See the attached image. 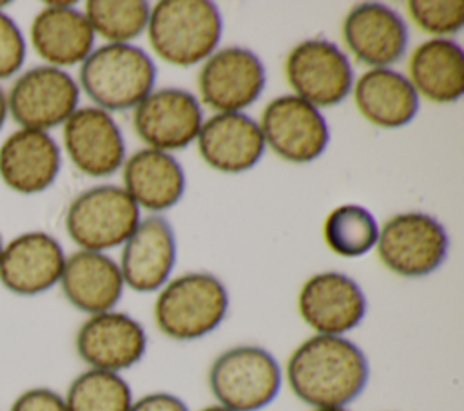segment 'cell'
Wrapping results in <instances>:
<instances>
[{
	"label": "cell",
	"instance_id": "1",
	"mask_svg": "<svg viewBox=\"0 0 464 411\" xmlns=\"http://www.w3.org/2000/svg\"><path fill=\"white\" fill-rule=\"evenodd\" d=\"M285 377L292 393L310 407H348L362 395L370 364L348 337L314 333L290 353Z\"/></svg>",
	"mask_w": 464,
	"mask_h": 411
},
{
	"label": "cell",
	"instance_id": "2",
	"mask_svg": "<svg viewBox=\"0 0 464 411\" xmlns=\"http://www.w3.org/2000/svg\"><path fill=\"white\" fill-rule=\"evenodd\" d=\"M228 306V290L218 275L187 272L160 288L154 301V322L165 337L190 342L218 330Z\"/></svg>",
	"mask_w": 464,
	"mask_h": 411
},
{
	"label": "cell",
	"instance_id": "3",
	"mask_svg": "<svg viewBox=\"0 0 464 411\" xmlns=\"http://www.w3.org/2000/svg\"><path fill=\"white\" fill-rule=\"evenodd\" d=\"M223 20L208 0H161L149 14L152 51L167 63L192 67L207 60L221 40Z\"/></svg>",
	"mask_w": 464,
	"mask_h": 411
},
{
	"label": "cell",
	"instance_id": "4",
	"mask_svg": "<svg viewBox=\"0 0 464 411\" xmlns=\"http://www.w3.org/2000/svg\"><path fill=\"white\" fill-rule=\"evenodd\" d=\"M154 83V60L132 43H105L91 51L80 67L83 92L107 112L134 109Z\"/></svg>",
	"mask_w": 464,
	"mask_h": 411
},
{
	"label": "cell",
	"instance_id": "5",
	"mask_svg": "<svg viewBox=\"0 0 464 411\" xmlns=\"http://www.w3.org/2000/svg\"><path fill=\"white\" fill-rule=\"evenodd\" d=\"M283 384L276 357L257 344H237L221 351L208 368V387L216 404L232 411H261Z\"/></svg>",
	"mask_w": 464,
	"mask_h": 411
},
{
	"label": "cell",
	"instance_id": "6",
	"mask_svg": "<svg viewBox=\"0 0 464 411\" xmlns=\"http://www.w3.org/2000/svg\"><path fill=\"white\" fill-rule=\"evenodd\" d=\"M138 223L140 206L116 185H96L80 192L65 214L67 235L91 252L123 244Z\"/></svg>",
	"mask_w": 464,
	"mask_h": 411
},
{
	"label": "cell",
	"instance_id": "7",
	"mask_svg": "<svg viewBox=\"0 0 464 411\" xmlns=\"http://www.w3.org/2000/svg\"><path fill=\"white\" fill-rule=\"evenodd\" d=\"M381 263L401 277H426L448 255L450 239L444 226L426 212H401L392 215L377 237Z\"/></svg>",
	"mask_w": 464,
	"mask_h": 411
},
{
	"label": "cell",
	"instance_id": "8",
	"mask_svg": "<svg viewBox=\"0 0 464 411\" xmlns=\"http://www.w3.org/2000/svg\"><path fill=\"white\" fill-rule=\"evenodd\" d=\"M80 87L65 71L36 65L22 72L7 92V110L20 129L44 130L63 125L78 109Z\"/></svg>",
	"mask_w": 464,
	"mask_h": 411
},
{
	"label": "cell",
	"instance_id": "9",
	"mask_svg": "<svg viewBox=\"0 0 464 411\" xmlns=\"http://www.w3.org/2000/svg\"><path fill=\"white\" fill-rule=\"evenodd\" d=\"M285 74L295 96L317 109L341 103L353 87L348 56L324 38L299 42L286 56Z\"/></svg>",
	"mask_w": 464,
	"mask_h": 411
},
{
	"label": "cell",
	"instance_id": "10",
	"mask_svg": "<svg viewBox=\"0 0 464 411\" xmlns=\"http://www.w3.org/2000/svg\"><path fill=\"white\" fill-rule=\"evenodd\" d=\"M259 129L265 145L290 163L317 159L330 139L328 123L319 109L295 94L274 98L261 114Z\"/></svg>",
	"mask_w": 464,
	"mask_h": 411
},
{
	"label": "cell",
	"instance_id": "11",
	"mask_svg": "<svg viewBox=\"0 0 464 411\" xmlns=\"http://www.w3.org/2000/svg\"><path fill=\"white\" fill-rule=\"evenodd\" d=\"M266 72L261 58L245 47L214 51L198 74L203 103L219 112H241L265 91Z\"/></svg>",
	"mask_w": 464,
	"mask_h": 411
},
{
	"label": "cell",
	"instance_id": "12",
	"mask_svg": "<svg viewBox=\"0 0 464 411\" xmlns=\"http://www.w3.org/2000/svg\"><path fill=\"white\" fill-rule=\"evenodd\" d=\"M366 295L359 282L343 272H319L308 277L297 295V311L319 335L355 330L366 315Z\"/></svg>",
	"mask_w": 464,
	"mask_h": 411
},
{
	"label": "cell",
	"instance_id": "13",
	"mask_svg": "<svg viewBox=\"0 0 464 411\" xmlns=\"http://www.w3.org/2000/svg\"><path fill=\"white\" fill-rule=\"evenodd\" d=\"M78 357L94 369L120 373L136 366L147 353V331L125 311L89 315L74 337Z\"/></svg>",
	"mask_w": 464,
	"mask_h": 411
},
{
	"label": "cell",
	"instance_id": "14",
	"mask_svg": "<svg viewBox=\"0 0 464 411\" xmlns=\"http://www.w3.org/2000/svg\"><path fill=\"white\" fill-rule=\"evenodd\" d=\"M132 125L149 148L181 150L198 138L203 110L192 92L165 87L152 91L134 107Z\"/></svg>",
	"mask_w": 464,
	"mask_h": 411
},
{
	"label": "cell",
	"instance_id": "15",
	"mask_svg": "<svg viewBox=\"0 0 464 411\" xmlns=\"http://www.w3.org/2000/svg\"><path fill=\"white\" fill-rule=\"evenodd\" d=\"M63 147L71 163L91 177L111 176L125 163L121 129L100 107H82L67 118Z\"/></svg>",
	"mask_w": 464,
	"mask_h": 411
},
{
	"label": "cell",
	"instance_id": "16",
	"mask_svg": "<svg viewBox=\"0 0 464 411\" xmlns=\"http://www.w3.org/2000/svg\"><path fill=\"white\" fill-rule=\"evenodd\" d=\"M65 264L62 244L45 232H25L4 244L0 282L14 295L33 297L60 282Z\"/></svg>",
	"mask_w": 464,
	"mask_h": 411
},
{
	"label": "cell",
	"instance_id": "17",
	"mask_svg": "<svg viewBox=\"0 0 464 411\" xmlns=\"http://www.w3.org/2000/svg\"><path fill=\"white\" fill-rule=\"evenodd\" d=\"M120 272L125 286L138 293L158 292L176 266V235L161 215L140 219L130 237L123 243Z\"/></svg>",
	"mask_w": 464,
	"mask_h": 411
},
{
	"label": "cell",
	"instance_id": "18",
	"mask_svg": "<svg viewBox=\"0 0 464 411\" xmlns=\"http://www.w3.org/2000/svg\"><path fill=\"white\" fill-rule=\"evenodd\" d=\"M350 53L372 69L397 63L408 47V25L392 7L379 2L353 5L343 22Z\"/></svg>",
	"mask_w": 464,
	"mask_h": 411
},
{
	"label": "cell",
	"instance_id": "19",
	"mask_svg": "<svg viewBox=\"0 0 464 411\" xmlns=\"http://www.w3.org/2000/svg\"><path fill=\"white\" fill-rule=\"evenodd\" d=\"M196 141L203 161L225 174L254 168L266 147L259 123L245 112H218L210 116L203 121Z\"/></svg>",
	"mask_w": 464,
	"mask_h": 411
},
{
	"label": "cell",
	"instance_id": "20",
	"mask_svg": "<svg viewBox=\"0 0 464 411\" xmlns=\"http://www.w3.org/2000/svg\"><path fill=\"white\" fill-rule=\"evenodd\" d=\"M62 152L44 130L18 129L0 145V177L18 194L47 190L60 174Z\"/></svg>",
	"mask_w": 464,
	"mask_h": 411
},
{
	"label": "cell",
	"instance_id": "21",
	"mask_svg": "<svg viewBox=\"0 0 464 411\" xmlns=\"http://www.w3.org/2000/svg\"><path fill=\"white\" fill-rule=\"evenodd\" d=\"M31 45L51 67H72L92 51L94 31L72 2H49L31 22Z\"/></svg>",
	"mask_w": 464,
	"mask_h": 411
},
{
	"label": "cell",
	"instance_id": "22",
	"mask_svg": "<svg viewBox=\"0 0 464 411\" xmlns=\"http://www.w3.org/2000/svg\"><path fill=\"white\" fill-rule=\"evenodd\" d=\"M58 284L69 304L87 315L114 310L125 288L118 263L103 252L91 250L65 257Z\"/></svg>",
	"mask_w": 464,
	"mask_h": 411
},
{
	"label": "cell",
	"instance_id": "23",
	"mask_svg": "<svg viewBox=\"0 0 464 411\" xmlns=\"http://www.w3.org/2000/svg\"><path fill=\"white\" fill-rule=\"evenodd\" d=\"M352 89L357 110L375 127L401 129L417 116L419 94L399 71L370 69L357 78Z\"/></svg>",
	"mask_w": 464,
	"mask_h": 411
},
{
	"label": "cell",
	"instance_id": "24",
	"mask_svg": "<svg viewBox=\"0 0 464 411\" xmlns=\"http://www.w3.org/2000/svg\"><path fill=\"white\" fill-rule=\"evenodd\" d=\"M123 185L138 206L165 212L183 197L185 172L172 154L147 147L123 163Z\"/></svg>",
	"mask_w": 464,
	"mask_h": 411
},
{
	"label": "cell",
	"instance_id": "25",
	"mask_svg": "<svg viewBox=\"0 0 464 411\" xmlns=\"http://www.w3.org/2000/svg\"><path fill=\"white\" fill-rule=\"evenodd\" d=\"M415 92L435 103H453L464 94V54L451 38H430L419 43L408 60Z\"/></svg>",
	"mask_w": 464,
	"mask_h": 411
},
{
	"label": "cell",
	"instance_id": "26",
	"mask_svg": "<svg viewBox=\"0 0 464 411\" xmlns=\"http://www.w3.org/2000/svg\"><path fill=\"white\" fill-rule=\"evenodd\" d=\"M132 400V389L120 373L94 368L74 377L63 395L67 411H129Z\"/></svg>",
	"mask_w": 464,
	"mask_h": 411
},
{
	"label": "cell",
	"instance_id": "27",
	"mask_svg": "<svg viewBox=\"0 0 464 411\" xmlns=\"http://www.w3.org/2000/svg\"><path fill=\"white\" fill-rule=\"evenodd\" d=\"M323 237L334 253L341 257H361L375 246L379 226L368 208L361 205H341L324 219Z\"/></svg>",
	"mask_w": 464,
	"mask_h": 411
},
{
	"label": "cell",
	"instance_id": "28",
	"mask_svg": "<svg viewBox=\"0 0 464 411\" xmlns=\"http://www.w3.org/2000/svg\"><path fill=\"white\" fill-rule=\"evenodd\" d=\"M83 14L94 34L109 43H129L147 29L150 5L143 0H89Z\"/></svg>",
	"mask_w": 464,
	"mask_h": 411
},
{
	"label": "cell",
	"instance_id": "29",
	"mask_svg": "<svg viewBox=\"0 0 464 411\" xmlns=\"http://www.w3.org/2000/svg\"><path fill=\"white\" fill-rule=\"evenodd\" d=\"M406 7L415 25L433 38H448L464 25L462 0H411Z\"/></svg>",
	"mask_w": 464,
	"mask_h": 411
},
{
	"label": "cell",
	"instance_id": "30",
	"mask_svg": "<svg viewBox=\"0 0 464 411\" xmlns=\"http://www.w3.org/2000/svg\"><path fill=\"white\" fill-rule=\"evenodd\" d=\"M25 62V38L16 22L0 11V80L16 74Z\"/></svg>",
	"mask_w": 464,
	"mask_h": 411
},
{
	"label": "cell",
	"instance_id": "31",
	"mask_svg": "<svg viewBox=\"0 0 464 411\" xmlns=\"http://www.w3.org/2000/svg\"><path fill=\"white\" fill-rule=\"evenodd\" d=\"M9 411H67L63 395L51 387H29L11 404Z\"/></svg>",
	"mask_w": 464,
	"mask_h": 411
},
{
	"label": "cell",
	"instance_id": "32",
	"mask_svg": "<svg viewBox=\"0 0 464 411\" xmlns=\"http://www.w3.org/2000/svg\"><path fill=\"white\" fill-rule=\"evenodd\" d=\"M129 411H190V409L178 395L154 391L140 398H134Z\"/></svg>",
	"mask_w": 464,
	"mask_h": 411
},
{
	"label": "cell",
	"instance_id": "33",
	"mask_svg": "<svg viewBox=\"0 0 464 411\" xmlns=\"http://www.w3.org/2000/svg\"><path fill=\"white\" fill-rule=\"evenodd\" d=\"M7 114H9V110H7V96H5V92L0 87V130H2V127L5 123Z\"/></svg>",
	"mask_w": 464,
	"mask_h": 411
},
{
	"label": "cell",
	"instance_id": "34",
	"mask_svg": "<svg viewBox=\"0 0 464 411\" xmlns=\"http://www.w3.org/2000/svg\"><path fill=\"white\" fill-rule=\"evenodd\" d=\"M199 411H232V409H227V407H223V406H219V404H210V406L201 407Z\"/></svg>",
	"mask_w": 464,
	"mask_h": 411
},
{
	"label": "cell",
	"instance_id": "35",
	"mask_svg": "<svg viewBox=\"0 0 464 411\" xmlns=\"http://www.w3.org/2000/svg\"><path fill=\"white\" fill-rule=\"evenodd\" d=\"M310 411H350L348 407H312Z\"/></svg>",
	"mask_w": 464,
	"mask_h": 411
},
{
	"label": "cell",
	"instance_id": "36",
	"mask_svg": "<svg viewBox=\"0 0 464 411\" xmlns=\"http://www.w3.org/2000/svg\"><path fill=\"white\" fill-rule=\"evenodd\" d=\"M2 248H4V243H2V235H0V253H2Z\"/></svg>",
	"mask_w": 464,
	"mask_h": 411
}]
</instances>
